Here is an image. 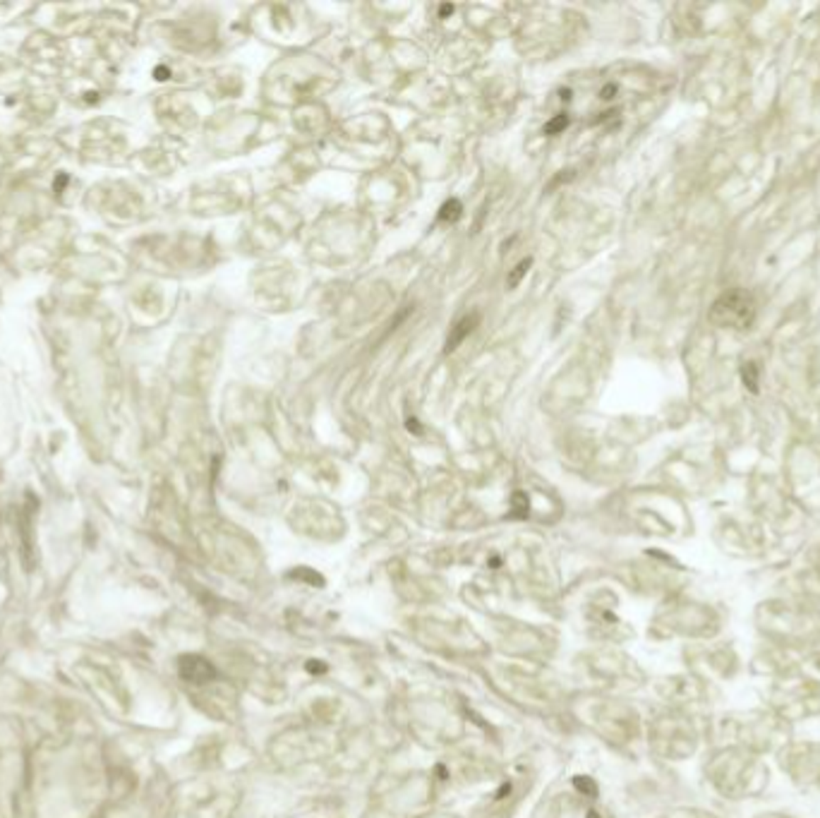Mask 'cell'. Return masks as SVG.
<instances>
[{
  "instance_id": "19",
  "label": "cell",
  "mask_w": 820,
  "mask_h": 818,
  "mask_svg": "<svg viewBox=\"0 0 820 818\" xmlns=\"http://www.w3.org/2000/svg\"><path fill=\"white\" fill-rule=\"evenodd\" d=\"M451 12H454V5H444L442 8V15H451Z\"/></svg>"
},
{
  "instance_id": "9",
  "label": "cell",
  "mask_w": 820,
  "mask_h": 818,
  "mask_svg": "<svg viewBox=\"0 0 820 818\" xmlns=\"http://www.w3.org/2000/svg\"><path fill=\"white\" fill-rule=\"evenodd\" d=\"M802 672H806L809 677H813L820 684V648L818 650H811L809 655H806V660H802Z\"/></svg>"
},
{
  "instance_id": "4",
  "label": "cell",
  "mask_w": 820,
  "mask_h": 818,
  "mask_svg": "<svg viewBox=\"0 0 820 818\" xmlns=\"http://www.w3.org/2000/svg\"><path fill=\"white\" fill-rule=\"evenodd\" d=\"M767 701L770 711L787 725L802 723L820 715V684L797 665L770 679Z\"/></svg>"
},
{
  "instance_id": "12",
  "label": "cell",
  "mask_w": 820,
  "mask_h": 818,
  "mask_svg": "<svg viewBox=\"0 0 820 818\" xmlns=\"http://www.w3.org/2000/svg\"><path fill=\"white\" fill-rule=\"evenodd\" d=\"M531 264H533V257H528V260H521L518 264H516L513 272L508 274V279H506L508 288H516V286H518V283L523 281V276L528 274V269H531Z\"/></svg>"
},
{
  "instance_id": "7",
  "label": "cell",
  "mask_w": 820,
  "mask_h": 818,
  "mask_svg": "<svg viewBox=\"0 0 820 818\" xmlns=\"http://www.w3.org/2000/svg\"><path fill=\"white\" fill-rule=\"evenodd\" d=\"M178 674H180V679L187 681V684L202 686V684H209V681L216 679V667L211 665L204 655L185 653L178 658Z\"/></svg>"
},
{
  "instance_id": "8",
  "label": "cell",
  "mask_w": 820,
  "mask_h": 818,
  "mask_svg": "<svg viewBox=\"0 0 820 818\" xmlns=\"http://www.w3.org/2000/svg\"><path fill=\"white\" fill-rule=\"evenodd\" d=\"M477 322H480V314H477V312H470V314H466V317H463V319H458L456 324H454V329H451V334H449L444 351H447V353L456 351L458 346H461L463 341H466V339L470 336V334H473V329L477 326Z\"/></svg>"
},
{
  "instance_id": "17",
  "label": "cell",
  "mask_w": 820,
  "mask_h": 818,
  "mask_svg": "<svg viewBox=\"0 0 820 818\" xmlns=\"http://www.w3.org/2000/svg\"><path fill=\"white\" fill-rule=\"evenodd\" d=\"M408 430L410 432H415V435H422V427H420V423H417V418H408Z\"/></svg>"
},
{
  "instance_id": "11",
  "label": "cell",
  "mask_w": 820,
  "mask_h": 818,
  "mask_svg": "<svg viewBox=\"0 0 820 818\" xmlns=\"http://www.w3.org/2000/svg\"><path fill=\"white\" fill-rule=\"evenodd\" d=\"M741 379H744V386H748V391H758V367L755 363H744L741 365Z\"/></svg>"
},
{
  "instance_id": "18",
  "label": "cell",
  "mask_w": 820,
  "mask_h": 818,
  "mask_svg": "<svg viewBox=\"0 0 820 818\" xmlns=\"http://www.w3.org/2000/svg\"><path fill=\"white\" fill-rule=\"evenodd\" d=\"M617 92V87L614 85H609V87H605L602 92H600V96H602V99H612V94Z\"/></svg>"
},
{
  "instance_id": "15",
  "label": "cell",
  "mask_w": 820,
  "mask_h": 818,
  "mask_svg": "<svg viewBox=\"0 0 820 818\" xmlns=\"http://www.w3.org/2000/svg\"><path fill=\"white\" fill-rule=\"evenodd\" d=\"M566 125H569V115L566 113H559L557 118L554 120H550L545 125V132L547 134H557V132H561V130H566Z\"/></svg>"
},
{
  "instance_id": "2",
  "label": "cell",
  "mask_w": 820,
  "mask_h": 818,
  "mask_svg": "<svg viewBox=\"0 0 820 818\" xmlns=\"http://www.w3.org/2000/svg\"><path fill=\"white\" fill-rule=\"evenodd\" d=\"M708 780L722 800L744 802L760 797L770 782V770L763 756L744 746L722 744L708 763Z\"/></svg>"
},
{
  "instance_id": "14",
  "label": "cell",
  "mask_w": 820,
  "mask_h": 818,
  "mask_svg": "<svg viewBox=\"0 0 820 818\" xmlns=\"http://www.w3.org/2000/svg\"><path fill=\"white\" fill-rule=\"evenodd\" d=\"M528 497L523 492H513V516L526 519L528 516Z\"/></svg>"
},
{
  "instance_id": "6",
  "label": "cell",
  "mask_w": 820,
  "mask_h": 818,
  "mask_svg": "<svg viewBox=\"0 0 820 818\" xmlns=\"http://www.w3.org/2000/svg\"><path fill=\"white\" fill-rule=\"evenodd\" d=\"M755 300L753 295L744 291V288H732V291L722 293L718 300L710 307V322L720 329H734V331H746L753 326L755 322Z\"/></svg>"
},
{
  "instance_id": "10",
  "label": "cell",
  "mask_w": 820,
  "mask_h": 818,
  "mask_svg": "<svg viewBox=\"0 0 820 818\" xmlns=\"http://www.w3.org/2000/svg\"><path fill=\"white\" fill-rule=\"evenodd\" d=\"M461 216H463V207H461V202H458V199H449V202H444L442 209H439V221L454 223Z\"/></svg>"
},
{
  "instance_id": "20",
  "label": "cell",
  "mask_w": 820,
  "mask_h": 818,
  "mask_svg": "<svg viewBox=\"0 0 820 818\" xmlns=\"http://www.w3.org/2000/svg\"><path fill=\"white\" fill-rule=\"evenodd\" d=\"M585 818H602V816H600L597 811H587V816H585Z\"/></svg>"
},
{
  "instance_id": "13",
  "label": "cell",
  "mask_w": 820,
  "mask_h": 818,
  "mask_svg": "<svg viewBox=\"0 0 820 818\" xmlns=\"http://www.w3.org/2000/svg\"><path fill=\"white\" fill-rule=\"evenodd\" d=\"M573 787H576L578 792H583L585 797H597V785L592 777H585V775L573 777Z\"/></svg>"
},
{
  "instance_id": "16",
  "label": "cell",
  "mask_w": 820,
  "mask_h": 818,
  "mask_svg": "<svg viewBox=\"0 0 820 818\" xmlns=\"http://www.w3.org/2000/svg\"><path fill=\"white\" fill-rule=\"evenodd\" d=\"M753 818H794L789 814H779V811H763V814L753 816Z\"/></svg>"
},
{
  "instance_id": "3",
  "label": "cell",
  "mask_w": 820,
  "mask_h": 818,
  "mask_svg": "<svg viewBox=\"0 0 820 818\" xmlns=\"http://www.w3.org/2000/svg\"><path fill=\"white\" fill-rule=\"evenodd\" d=\"M720 730L725 734V742L763 756L767 751H779L789 742L787 737V723L779 720L770 708H758L748 713H732L725 715L720 723Z\"/></svg>"
},
{
  "instance_id": "1",
  "label": "cell",
  "mask_w": 820,
  "mask_h": 818,
  "mask_svg": "<svg viewBox=\"0 0 820 818\" xmlns=\"http://www.w3.org/2000/svg\"><path fill=\"white\" fill-rule=\"evenodd\" d=\"M755 627L772 648L784 653H811L820 648V607L813 602L794 597L765 600L755 610Z\"/></svg>"
},
{
  "instance_id": "5",
  "label": "cell",
  "mask_w": 820,
  "mask_h": 818,
  "mask_svg": "<svg viewBox=\"0 0 820 818\" xmlns=\"http://www.w3.org/2000/svg\"><path fill=\"white\" fill-rule=\"evenodd\" d=\"M777 765L799 787L820 790V742H813V739L794 742L789 739L777 751Z\"/></svg>"
}]
</instances>
